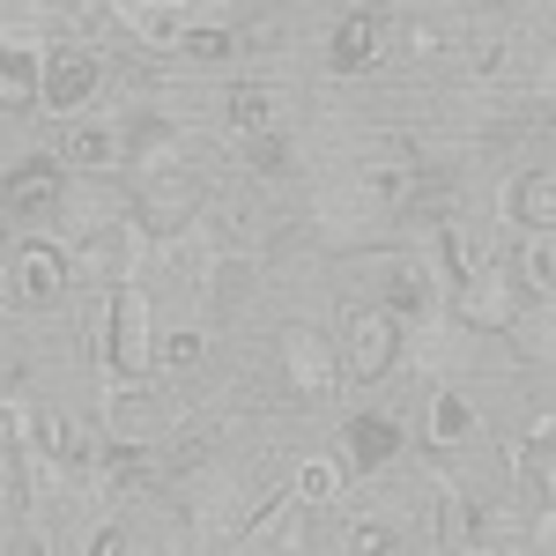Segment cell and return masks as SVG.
Wrapping results in <instances>:
<instances>
[{
    "label": "cell",
    "mask_w": 556,
    "mask_h": 556,
    "mask_svg": "<svg viewBox=\"0 0 556 556\" xmlns=\"http://www.w3.org/2000/svg\"><path fill=\"white\" fill-rule=\"evenodd\" d=\"M104 364L119 386H141L156 371V312H149V290L127 282L112 290V312H104Z\"/></svg>",
    "instance_id": "obj_1"
},
{
    "label": "cell",
    "mask_w": 556,
    "mask_h": 556,
    "mask_svg": "<svg viewBox=\"0 0 556 556\" xmlns=\"http://www.w3.org/2000/svg\"><path fill=\"white\" fill-rule=\"evenodd\" d=\"M201 208H208V186L186 172H156L141 178V193L127 201V215L141 223V238H156V245H172V238H186V230H201Z\"/></svg>",
    "instance_id": "obj_2"
},
{
    "label": "cell",
    "mask_w": 556,
    "mask_h": 556,
    "mask_svg": "<svg viewBox=\"0 0 556 556\" xmlns=\"http://www.w3.org/2000/svg\"><path fill=\"white\" fill-rule=\"evenodd\" d=\"M519 312H527V282H519V267H505L497 253L482 260V275H468V282L453 290V319H460V327H482V334H490V327L513 334Z\"/></svg>",
    "instance_id": "obj_3"
},
{
    "label": "cell",
    "mask_w": 556,
    "mask_h": 556,
    "mask_svg": "<svg viewBox=\"0 0 556 556\" xmlns=\"http://www.w3.org/2000/svg\"><path fill=\"white\" fill-rule=\"evenodd\" d=\"M8 267V304H23V312H52V304L67 298V282H75V260L60 253V245H15V253L0 260Z\"/></svg>",
    "instance_id": "obj_4"
},
{
    "label": "cell",
    "mask_w": 556,
    "mask_h": 556,
    "mask_svg": "<svg viewBox=\"0 0 556 556\" xmlns=\"http://www.w3.org/2000/svg\"><path fill=\"white\" fill-rule=\"evenodd\" d=\"M401 319L386 312V304H356L349 312V342H342V371L349 379H364V386H379L393 364H401Z\"/></svg>",
    "instance_id": "obj_5"
},
{
    "label": "cell",
    "mask_w": 556,
    "mask_h": 556,
    "mask_svg": "<svg viewBox=\"0 0 556 556\" xmlns=\"http://www.w3.org/2000/svg\"><path fill=\"white\" fill-rule=\"evenodd\" d=\"M282 379L304 401H327L342 386V349L327 342L319 327H282Z\"/></svg>",
    "instance_id": "obj_6"
},
{
    "label": "cell",
    "mask_w": 556,
    "mask_h": 556,
    "mask_svg": "<svg viewBox=\"0 0 556 556\" xmlns=\"http://www.w3.org/2000/svg\"><path fill=\"white\" fill-rule=\"evenodd\" d=\"M386 45H393V15L349 8L342 23H334V38H327V67H334V75H371L386 60Z\"/></svg>",
    "instance_id": "obj_7"
},
{
    "label": "cell",
    "mask_w": 556,
    "mask_h": 556,
    "mask_svg": "<svg viewBox=\"0 0 556 556\" xmlns=\"http://www.w3.org/2000/svg\"><path fill=\"white\" fill-rule=\"evenodd\" d=\"M104 89V60L83 52V45H60V52H45V112H60V119H75L89 97Z\"/></svg>",
    "instance_id": "obj_8"
},
{
    "label": "cell",
    "mask_w": 556,
    "mask_h": 556,
    "mask_svg": "<svg viewBox=\"0 0 556 556\" xmlns=\"http://www.w3.org/2000/svg\"><path fill=\"white\" fill-rule=\"evenodd\" d=\"M67 201V164L60 156H23L15 172L0 178V208H8V223L15 215H45Z\"/></svg>",
    "instance_id": "obj_9"
},
{
    "label": "cell",
    "mask_w": 556,
    "mask_h": 556,
    "mask_svg": "<svg viewBox=\"0 0 556 556\" xmlns=\"http://www.w3.org/2000/svg\"><path fill=\"white\" fill-rule=\"evenodd\" d=\"M104 438H112V445H141V453H149V445L164 438V408H156L141 386H119V379H112V393H104Z\"/></svg>",
    "instance_id": "obj_10"
},
{
    "label": "cell",
    "mask_w": 556,
    "mask_h": 556,
    "mask_svg": "<svg viewBox=\"0 0 556 556\" xmlns=\"http://www.w3.org/2000/svg\"><path fill=\"white\" fill-rule=\"evenodd\" d=\"M38 430H45V460H52L60 475H89L97 460H104L97 430H89L83 416H67V408H45V416H38Z\"/></svg>",
    "instance_id": "obj_11"
},
{
    "label": "cell",
    "mask_w": 556,
    "mask_h": 556,
    "mask_svg": "<svg viewBox=\"0 0 556 556\" xmlns=\"http://www.w3.org/2000/svg\"><path fill=\"white\" fill-rule=\"evenodd\" d=\"M45 104V60L30 38H0V112Z\"/></svg>",
    "instance_id": "obj_12"
},
{
    "label": "cell",
    "mask_w": 556,
    "mask_h": 556,
    "mask_svg": "<svg viewBox=\"0 0 556 556\" xmlns=\"http://www.w3.org/2000/svg\"><path fill=\"white\" fill-rule=\"evenodd\" d=\"M393 453H401V424L393 416H349V430H342V460L356 475H379V468H393Z\"/></svg>",
    "instance_id": "obj_13"
},
{
    "label": "cell",
    "mask_w": 556,
    "mask_h": 556,
    "mask_svg": "<svg viewBox=\"0 0 556 556\" xmlns=\"http://www.w3.org/2000/svg\"><path fill=\"white\" fill-rule=\"evenodd\" d=\"M186 15H193V0H112V23L134 30L141 45H178Z\"/></svg>",
    "instance_id": "obj_14"
},
{
    "label": "cell",
    "mask_w": 556,
    "mask_h": 556,
    "mask_svg": "<svg viewBox=\"0 0 556 556\" xmlns=\"http://www.w3.org/2000/svg\"><path fill=\"white\" fill-rule=\"evenodd\" d=\"M52 156H60L67 172L97 178V172H119V164H127V141H119V127H83V119H75V127L60 134Z\"/></svg>",
    "instance_id": "obj_15"
},
{
    "label": "cell",
    "mask_w": 556,
    "mask_h": 556,
    "mask_svg": "<svg viewBox=\"0 0 556 556\" xmlns=\"http://www.w3.org/2000/svg\"><path fill=\"white\" fill-rule=\"evenodd\" d=\"M379 304L401 319V327H424V319H438V290H430L424 260H393V275H386Z\"/></svg>",
    "instance_id": "obj_16"
},
{
    "label": "cell",
    "mask_w": 556,
    "mask_h": 556,
    "mask_svg": "<svg viewBox=\"0 0 556 556\" xmlns=\"http://www.w3.org/2000/svg\"><path fill=\"white\" fill-rule=\"evenodd\" d=\"M342 490H349V460H342V453H304L298 475H290V497H298L304 513L342 505Z\"/></svg>",
    "instance_id": "obj_17"
},
{
    "label": "cell",
    "mask_w": 556,
    "mask_h": 556,
    "mask_svg": "<svg viewBox=\"0 0 556 556\" xmlns=\"http://www.w3.org/2000/svg\"><path fill=\"white\" fill-rule=\"evenodd\" d=\"M513 223L527 230V238H542V230H556V164H542V172H519L513 178Z\"/></svg>",
    "instance_id": "obj_18"
},
{
    "label": "cell",
    "mask_w": 556,
    "mask_h": 556,
    "mask_svg": "<svg viewBox=\"0 0 556 556\" xmlns=\"http://www.w3.org/2000/svg\"><path fill=\"white\" fill-rule=\"evenodd\" d=\"M424 438L445 453V445H460V438H475V401L460 393V386H430L424 401Z\"/></svg>",
    "instance_id": "obj_19"
},
{
    "label": "cell",
    "mask_w": 556,
    "mask_h": 556,
    "mask_svg": "<svg viewBox=\"0 0 556 556\" xmlns=\"http://www.w3.org/2000/svg\"><path fill=\"white\" fill-rule=\"evenodd\" d=\"M364 193H371L379 208H408V201H416V156H408V149H386L379 164L364 172Z\"/></svg>",
    "instance_id": "obj_20"
},
{
    "label": "cell",
    "mask_w": 556,
    "mask_h": 556,
    "mask_svg": "<svg viewBox=\"0 0 556 556\" xmlns=\"http://www.w3.org/2000/svg\"><path fill=\"white\" fill-rule=\"evenodd\" d=\"M513 349L527 364H556V298H527V312L513 319Z\"/></svg>",
    "instance_id": "obj_21"
},
{
    "label": "cell",
    "mask_w": 556,
    "mask_h": 556,
    "mask_svg": "<svg viewBox=\"0 0 556 556\" xmlns=\"http://www.w3.org/2000/svg\"><path fill=\"white\" fill-rule=\"evenodd\" d=\"M408 356H416V371H430V379L453 371V364H460V319H453V312H445V319H424L416 342H408Z\"/></svg>",
    "instance_id": "obj_22"
},
{
    "label": "cell",
    "mask_w": 556,
    "mask_h": 556,
    "mask_svg": "<svg viewBox=\"0 0 556 556\" xmlns=\"http://www.w3.org/2000/svg\"><path fill=\"white\" fill-rule=\"evenodd\" d=\"M430 267L460 290L468 275H482V253H475V238L460 230V223H438V238H430Z\"/></svg>",
    "instance_id": "obj_23"
},
{
    "label": "cell",
    "mask_w": 556,
    "mask_h": 556,
    "mask_svg": "<svg viewBox=\"0 0 556 556\" xmlns=\"http://www.w3.org/2000/svg\"><path fill=\"white\" fill-rule=\"evenodd\" d=\"M513 267H519V282H527V298H556V230L527 238Z\"/></svg>",
    "instance_id": "obj_24"
},
{
    "label": "cell",
    "mask_w": 556,
    "mask_h": 556,
    "mask_svg": "<svg viewBox=\"0 0 556 556\" xmlns=\"http://www.w3.org/2000/svg\"><path fill=\"white\" fill-rule=\"evenodd\" d=\"M223 112H230V127H238V134H267V127H275V97H267V83H230Z\"/></svg>",
    "instance_id": "obj_25"
},
{
    "label": "cell",
    "mask_w": 556,
    "mask_h": 556,
    "mask_svg": "<svg viewBox=\"0 0 556 556\" xmlns=\"http://www.w3.org/2000/svg\"><path fill=\"white\" fill-rule=\"evenodd\" d=\"M238 164H245L253 178L290 172V134H282V127H267V134H238Z\"/></svg>",
    "instance_id": "obj_26"
},
{
    "label": "cell",
    "mask_w": 556,
    "mask_h": 556,
    "mask_svg": "<svg viewBox=\"0 0 556 556\" xmlns=\"http://www.w3.org/2000/svg\"><path fill=\"white\" fill-rule=\"evenodd\" d=\"M156 364H164V371H193V364H208V334H201V327H172V334L156 342Z\"/></svg>",
    "instance_id": "obj_27"
},
{
    "label": "cell",
    "mask_w": 556,
    "mask_h": 556,
    "mask_svg": "<svg viewBox=\"0 0 556 556\" xmlns=\"http://www.w3.org/2000/svg\"><path fill=\"white\" fill-rule=\"evenodd\" d=\"M342 556H401V527H393V519H356Z\"/></svg>",
    "instance_id": "obj_28"
},
{
    "label": "cell",
    "mask_w": 556,
    "mask_h": 556,
    "mask_svg": "<svg viewBox=\"0 0 556 556\" xmlns=\"http://www.w3.org/2000/svg\"><path fill=\"white\" fill-rule=\"evenodd\" d=\"M178 52H186V60H238V38H230V30H223V23H201V30H186V38H178Z\"/></svg>",
    "instance_id": "obj_29"
},
{
    "label": "cell",
    "mask_w": 556,
    "mask_h": 556,
    "mask_svg": "<svg viewBox=\"0 0 556 556\" xmlns=\"http://www.w3.org/2000/svg\"><path fill=\"white\" fill-rule=\"evenodd\" d=\"M401 52H408V60H438V52H445V23H438V15H408V23H401Z\"/></svg>",
    "instance_id": "obj_30"
},
{
    "label": "cell",
    "mask_w": 556,
    "mask_h": 556,
    "mask_svg": "<svg viewBox=\"0 0 556 556\" xmlns=\"http://www.w3.org/2000/svg\"><path fill=\"white\" fill-rule=\"evenodd\" d=\"M468 542H482V534H475V505L468 497H445V556L468 549Z\"/></svg>",
    "instance_id": "obj_31"
},
{
    "label": "cell",
    "mask_w": 556,
    "mask_h": 556,
    "mask_svg": "<svg viewBox=\"0 0 556 556\" xmlns=\"http://www.w3.org/2000/svg\"><path fill=\"white\" fill-rule=\"evenodd\" d=\"M83 556H134V534L119 527V519H104V527L89 534V549H83Z\"/></svg>",
    "instance_id": "obj_32"
},
{
    "label": "cell",
    "mask_w": 556,
    "mask_h": 556,
    "mask_svg": "<svg viewBox=\"0 0 556 556\" xmlns=\"http://www.w3.org/2000/svg\"><path fill=\"white\" fill-rule=\"evenodd\" d=\"M505 60H513V45H505V38H475V75H482V83L505 75Z\"/></svg>",
    "instance_id": "obj_33"
},
{
    "label": "cell",
    "mask_w": 556,
    "mask_h": 556,
    "mask_svg": "<svg viewBox=\"0 0 556 556\" xmlns=\"http://www.w3.org/2000/svg\"><path fill=\"white\" fill-rule=\"evenodd\" d=\"M23 430H38V416H30V408H15V401H0V453H8Z\"/></svg>",
    "instance_id": "obj_34"
},
{
    "label": "cell",
    "mask_w": 556,
    "mask_h": 556,
    "mask_svg": "<svg viewBox=\"0 0 556 556\" xmlns=\"http://www.w3.org/2000/svg\"><path fill=\"white\" fill-rule=\"evenodd\" d=\"M0 556H52V542H45L38 527H23V534H8V549Z\"/></svg>",
    "instance_id": "obj_35"
},
{
    "label": "cell",
    "mask_w": 556,
    "mask_h": 556,
    "mask_svg": "<svg viewBox=\"0 0 556 556\" xmlns=\"http://www.w3.org/2000/svg\"><path fill=\"white\" fill-rule=\"evenodd\" d=\"M453 556H505L497 542H468V549H453Z\"/></svg>",
    "instance_id": "obj_36"
},
{
    "label": "cell",
    "mask_w": 556,
    "mask_h": 556,
    "mask_svg": "<svg viewBox=\"0 0 556 556\" xmlns=\"http://www.w3.org/2000/svg\"><path fill=\"white\" fill-rule=\"evenodd\" d=\"M8 482H15V468H8V453H0V497H8Z\"/></svg>",
    "instance_id": "obj_37"
},
{
    "label": "cell",
    "mask_w": 556,
    "mask_h": 556,
    "mask_svg": "<svg viewBox=\"0 0 556 556\" xmlns=\"http://www.w3.org/2000/svg\"><path fill=\"white\" fill-rule=\"evenodd\" d=\"M8 253H15V245H8V208H0V260H8Z\"/></svg>",
    "instance_id": "obj_38"
},
{
    "label": "cell",
    "mask_w": 556,
    "mask_h": 556,
    "mask_svg": "<svg viewBox=\"0 0 556 556\" xmlns=\"http://www.w3.org/2000/svg\"><path fill=\"white\" fill-rule=\"evenodd\" d=\"M549 83H556V60H549Z\"/></svg>",
    "instance_id": "obj_39"
}]
</instances>
